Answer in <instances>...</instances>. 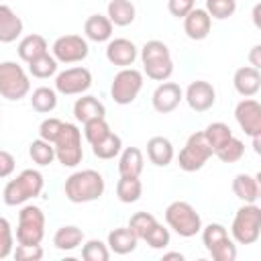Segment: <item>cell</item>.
<instances>
[{"label":"cell","mask_w":261,"mask_h":261,"mask_svg":"<svg viewBox=\"0 0 261 261\" xmlns=\"http://www.w3.org/2000/svg\"><path fill=\"white\" fill-rule=\"evenodd\" d=\"M106 181L100 171L96 169H80L73 171L63 186L65 198L73 204H86V202H96L104 196Z\"/></svg>","instance_id":"1"},{"label":"cell","mask_w":261,"mask_h":261,"mask_svg":"<svg viewBox=\"0 0 261 261\" xmlns=\"http://www.w3.org/2000/svg\"><path fill=\"white\" fill-rule=\"evenodd\" d=\"M45 188V177L39 169H22L14 179L4 186L2 200L6 206H22L29 200L41 196Z\"/></svg>","instance_id":"2"},{"label":"cell","mask_w":261,"mask_h":261,"mask_svg":"<svg viewBox=\"0 0 261 261\" xmlns=\"http://www.w3.org/2000/svg\"><path fill=\"white\" fill-rule=\"evenodd\" d=\"M141 61H143L145 75L153 82H165L173 73L171 51L159 39H151L141 47Z\"/></svg>","instance_id":"3"},{"label":"cell","mask_w":261,"mask_h":261,"mask_svg":"<svg viewBox=\"0 0 261 261\" xmlns=\"http://www.w3.org/2000/svg\"><path fill=\"white\" fill-rule=\"evenodd\" d=\"M165 222L175 234L184 239H192L202 230V216L186 200H175L165 208Z\"/></svg>","instance_id":"4"},{"label":"cell","mask_w":261,"mask_h":261,"mask_svg":"<svg viewBox=\"0 0 261 261\" xmlns=\"http://www.w3.org/2000/svg\"><path fill=\"white\" fill-rule=\"evenodd\" d=\"M230 237L237 245H253L261 237V208L255 204H243L230 224Z\"/></svg>","instance_id":"5"},{"label":"cell","mask_w":261,"mask_h":261,"mask_svg":"<svg viewBox=\"0 0 261 261\" xmlns=\"http://www.w3.org/2000/svg\"><path fill=\"white\" fill-rule=\"evenodd\" d=\"M55 147V159L63 167H75L84 159V147H82V130L73 122H63L59 137L53 143Z\"/></svg>","instance_id":"6"},{"label":"cell","mask_w":261,"mask_h":261,"mask_svg":"<svg viewBox=\"0 0 261 261\" xmlns=\"http://www.w3.org/2000/svg\"><path fill=\"white\" fill-rule=\"evenodd\" d=\"M202 243L208 255L214 261H234L237 259V243L228 234V230L220 222H210L202 226Z\"/></svg>","instance_id":"7"},{"label":"cell","mask_w":261,"mask_h":261,"mask_svg":"<svg viewBox=\"0 0 261 261\" xmlns=\"http://www.w3.org/2000/svg\"><path fill=\"white\" fill-rule=\"evenodd\" d=\"M43 239H45V212L35 204H22L18 212L16 243L41 245Z\"/></svg>","instance_id":"8"},{"label":"cell","mask_w":261,"mask_h":261,"mask_svg":"<svg viewBox=\"0 0 261 261\" xmlns=\"http://www.w3.org/2000/svg\"><path fill=\"white\" fill-rule=\"evenodd\" d=\"M31 92V80L22 65L16 61H0V96L18 102Z\"/></svg>","instance_id":"9"},{"label":"cell","mask_w":261,"mask_h":261,"mask_svg":"<svg viewBox=\"0 0 261 261\" xmlns=\"http://www.w3.org/2000/svg\"><path fill=\"white\" fill-rule=\"evenodd\" d=\"M212 155H214V151H212L210 143L206 141L204 130H196L188 137L186 145L181 147V151L177 155V165H179V169L192 173V171L202 169Z\"/></svg>","instance_id":"10"},{"label":"cell","mask_w":261,"mask_h":261,"mask_svg":"<svg viewBox=\"0 0 261 261\" xmlns=\"http://www.w3.org/2000/svg\"><path fill=\"white\" fill-rule=\"evenodd\" d=\"M143 71L135 69V67H120V71L112 77L110 84V96L116 104L126 106L133 104L139 96V92L143 90Z\"/></svg>","instance_id":"11"},{"label":"cell","mask_w":261,"mask_h":261,"mask_svg":"<svg viewBox=\"0 0 261 261\" xmlns=\"http://www.w3.org/2000/svg\"><path fill=\"white\" fill-rule=\"evenodd\" d=\"M88 53H90V45H88V39L82 35L57 37L51 47V55L57 59V63H65V65L84 61Z\"/></svg>","instance_id":"12"},{"label":"cell","mask_w":261,"mask_h":261,"mask_svg":"<svg viewBox=\"0 0 261 261\" xmlns=\"http://www.w3.org/2000/svg\"><path fill=\"white\" fill-rule=\"evenodd\" d=\"M92 86V71L88 67H67L55 73V92L63 96H82Z\"/></svg>","instance_id":"13"},{"label":"cell","mask_w":261,"mask_h":261,"mask_svg":"<svg viewBox=\"0 0 261 261\" xmlns=\"http://www.w3.org/2000/svg\"><path fill=\"white\" fill-rule=\"evenodd\" d=\"M234 118L247 137L261 135V104L255 98H243L234 106Z\"/></svg>","instance_id":"14"},{"label":"cell","mask_w":261,"mask_h":261,"mask_svg":"<svg viewBox=\"0 0 261 261\" xmlns=\"http://www.w3.org/2000/svg\"><path fill=\"white\" fill-rule=\"evenodd\" d=\"M184 100L188 102V106L194 110V112H206L214 106L216 102V90L210 82L206 80H196L192 82L186 92H184Z\"/></svg>","instance_id":"15"},{"label":"cell","mask_w":261,"mask_h":261,"mask_svg":"<svg viewBox=\"0 0 261 261\" xmlns=\"http://www.w3.org/2000/svg\"><path fill=\"white\" fill-rule=\"evenodd\" d=\"M181 100H184V90L179 88V84L167 82V80L161 82V84L155 88L153 96H151V104H153L155 112H159V114H169V112H173V110L179 106Z\"/></svg>","instance_id":"16"},{"label":"cell","mask_w":261,"mask_h":261,"mask_svg":"<svg viewBox=\"0 0 261 261\" xmlns=\"http://www.w3.org/2000/svg\"><path fill=\"white\" fill-rule=\"evenodd\" d=\"M139 57V49L130 39H110L106 45V59L116 67H130Z\"/></svg>","instance_id":"17"},{"label":"cell","mask_w":261,"mask_h":261,"mask_svg":"<svg viewBox=\"0 0 261 261\" xmlns=\"http://www.w3.org/2000/svg\"><path fill=\"white\" fill-rule=\"evenodd\" d=\"M212 29V18L204 8H192L184 16V33L192 41H204Z\"/></svg>","instance_id":"18"},{"label":"cell","mask_w":261,"mask_h":261,"mask_svg":"<svg viewBox=\"0 0 261 261\" xmlns=\"http://www.w3.org/2000/svg\"><path fill=\"white\" fill-rule=\"evenodd\" d=\"M232 86L243 98H253L261 90V71L251 65H243L232 75Z\"/></svg>","instance_id":"19"},{"label":"cell","mask_w":261,"mask_h":261,"mask_svg":"<svg viewBox=\"0 0 261 261\" xmlns=\"http://www.w3.org/2000/svg\"><path fill=\"white\" fill-rule=\"evenodd\" d=\"M232 194L245 202V204H255L259 200L261 188H259V175L251 173H237L232 177Z\"/></svg>","instance_id":"20"},{"label":"cell","mask_w":261,"mask_h":261,"mask_svg":"<svg viewBox=\"0 0 261 261\" xmlns=\"http://www.w3.org/2000/svg\"><path fill=\"white\" fill-rule=\"evenodd\" d=\"M22 18L6 4H0V43H14L22 35Z\"/></svg>","instance_id":"21"},{"label":"cell","mask_w":261,"mask_h":261,"mask_svg":"<svg viewBox=\"0 0 261 261\" xmlns=\"http://www.w3.org/2000/svg\"><path fill=\"white\" fill-rule=\"evenodd\" d=\"M147 157L153 165L157 167H167L173 157H175V151H173V145L167 137H151L147 141Z\"/></svg>","instance_id":"22"},{"label":"cell","mask_w":261,"mask_h":261,"mask_svg":"<svg viewBox=\"0 0 261 261\" xmlns=\"http://www.w3.org/2000/svg\"><path fill=\"white\" fill-rule=\"evenodd\" d=\"M112 29H114V24L104 14H90L84 22V35H86L88 41H94V43L110 41L112 39Z\"/></svg>","instance_id":"23"},{"label":"cell","mask_w":261,"mask_h":261,"mask_svg":"<svg viewBox=\"0 0 261 261\" xmlns=\"http://www.w3.org/2000/svg\"><path fill=\"white\" fill-rule=\"evenodd\" d=\"M73 116L77 122H88L92 118H106V108L96 96L82 94V98H77L73 104Z\"/></svg>","instance_id":"24"},{"label":"cell","mask_w":261,"mask_h":261,"mask_svg":"<svg viewBox=\"0 0 261 261\" xmlns=\"http://www.w3.org/2000/svg\"><path fill=\"white\" fill-rule=\"evenodd\" d=\"M137 243H139V239H137V234L128 226H118V228L110 230L108 232V241H106L108 249L112 253H116V255H128V253H133L137 249Z\"/></svg>","instance_id":"25"},{"label":"cell","mask_w":261,"mask_h":261,"mask_svg":"<svg viewBox=\"0 0 261 261\" xmlns=\"http://www.w3.org/2000/svg\"><path fill=\"white\" fill-rule=\"evenodd\" d=\"M16 51H18V57H20L24 63H31L33 59H37V57L49 53V45H47V39H45L43 35L33 33V35H27V37H22V39L18 41Z\"/></svg>","instance_id":"26"},{"label":"cell","mask_w":261,"mask_h":261,"mask_svg":"<svg viewBox=\"0 0 261 261\" xmlns=\"http://www.w3.org/2000/svg\"><path fill=\"white\" fill-rule=\"evenodd\" d=\"M145 167V157L139 147H126L118 157V173L126 177H139Z\"/></svg>","instance_id":"27"},{"label":"cell","mask_w":261,"mask_h":261,"mask_svg":"<svg viewBox=\"0 0 261 261\" xmlns=\"http://www.w3.org/2000/svg\"><path fill=\"white\" fill-rule=\"evenodd\" d=\"M106 16L114 27H128L137 18V8L130 0H110L106 6Z\"/></svg>","instance_id":"28"},{"label":"cell","mask_w":261,"mask_h":261,"mask_svg":"<svg viewBox=\"0 0 261 261\" xmlns=\"http://www.w3.org/2000/svg\"><path fill=\"white\" fill-rule=\"evenodd\" d=\"M84 243V230L75 224L59 226L53 234V245L59 251H73Z\"/></svg>","instance_id":"29"},{"label":"cell","mask_w":261,"mask_h":261,"mask_svg":"<svg viewBox=\"0 0 261 261\" xmlns=\"http://www.w3.org/2000/svg\"><path fill=\"white\" fill-rule=\"evenodd\" d=\"M31 106L39 114L53 112L57 108V92H55V88L39 86L37 90H33V94H31Z\"/></svg>","instance_id":"30"},{"label":"cell","mask_w":261,"mask_h":261,"mask_svg":"<svg viewBox=\"0 0 261 261\" xmlns=\"http://www.w3.org/2000/svg\"><path fill=\"white\" fill-rule=\"evenodd\" d=\"M120 151H122V139H120L116 133H112V130H110L104 139H100L98 143L92 145V153H94V157L104 159V161L118 157Z\"/></svg>","instance_id":"31"},{"label":"cell","mask_w":261,"mask_h":261,"mask_svg":"<svg viewBox=\"0 0 261 261\" xmlns=\"http://www.w3.org/2000/svg\"><path fill=\"white\" fill-rule=\"evenodd\" d=\"M143 196V184L139 177H126L120 175L118 184H116V198L122 204H133Z\"/></svg>","instance_id":"32"},{"label":"cell","mask_w":261,"mask_h":261,"mask_svg":"<svg viewBox=\"0 0 261 261\" xmlns=\"http://www.w3.org/2000/svg\"><path fill=\"white\" fill-rule=\"evenodd\" d=\"M29 157L33 159V163H37L39 167H45V165H51L55 161V147L53 143L45 141V139H35L31 145H29Z\"/></svg>","instance_id":"33"},{"label":"cell","mask_w":261,"mask_h":261,"mask_svg":"<svg viewBox=\"0 0 261 261\" xmlns=\"http://www.w3.org/2000/svg\"><path fill=\"white\" fill-rule=\"evenodd\" d=\"M27 65H29V73H31L33 77H37V80H49V77L55 75L57 69H59L57 59H55L53 55H49V53H45V55L33 59V61L27 63Z\"/></svg>","instance_id":"34"},{"label":"cell","mask_w":261,"mask_h":261,"mask_svg":"<svg viewBox=\"0 0 261 261\" xmlns=\"http://www.w3.org/2000/svg\"><path fill=\"white\" fill-rule=\"evenodd\" d=\"M214 155H216L222 163H237V161H241L243 155H245V143L232 135L222 147H218V149L214 151Z\"/></svg>","instance_id":"35"},{"label":"cell","mask_w":261,"mask_h":261,"mask_svg":"<svg viewBox=\"0 0 261 261\" xmlns=\"http://www.w3.org/2000/svg\"><path fill=\"white\" fill-rule=\"evenodd\" d=\"M204 137L206 141L210 143L212 151H216L218 147H222L230 137H232V130L226 122H210L206 128H204Z\"/></svg>","instance_id":"36"},{"label":"cell","mask_w":261,"mask_h":261,"mask_svg":"<svg viewBox=\"0 0 261 261\" xmlns=\"http://www.w3.org/2000/svg\"><path fill=\"white\" fill-rule=\"evenodd\" d=\"M157 222H159V220H157L151 212H135V214L130 216V220H128V228L137 234L139 241H143L145 234H147Z\"/></svg>","instance_id":"37"},{"label":"cell","mask_w":261,"mask_h":261,"mask_svg":"<svg viewBox=\"0 0 261 261\" xmlns=\"http://www.w3.org/2000/svg\"><path fill=\"white\" fill-rule=\"evenodd\" d=\"M82 259L84 261H108L110 259V249L100 239H90L82 247Z\"/></svg>","instance_id":"38"},{"label":"cell","mask_w":261,"mask_h":261,"mask_svg":"<svg viewBox=\"0 0 261 261\" xmlns=\"http://www.w3.org/2000/svg\"><path fill=\"white\" fill-rule=\"evenodd\" d=\"M204 10L210 14V18H230L237 12V0H206Z\"/></svg>","instance_id":"39"},{"label":"cell","mask_w":261,"mask_h":261,"mask_svg":"<svg viewBox=\"0 0 261 261\" xmlns=\"http://www.w3.org/2000/svg\"><path fill=\"white\" fill-rule=\"evenodd\" d=\"M108 133H110V124L106 122V118H92V120L84 122V137H86V141L90 145L98 143Z\"/></svg>","instance_id":"40"},{"label":"cell","mask_w":261,"mask_h":261,"mask_svg":"<svg viewBox=\"0 0 261 261\" xmlns=\"http://www.w3.org/2000/svg\"><path fill=\"white\" fill-rule=\"evenodd\" d=\"M151 249H165L167 245H169V241H171V234H169V228H165L161 222H157L147 234H145V239H143Z\"/></svg>","instance_id":"41"},{"label":"cell","mask_w":261,"mask_h":261,"mask_svg":"<svg viewBox=\"0 0 261 261\" xmlns=\"http://www.w3.org/2000/svg\"><path fill=\"white\" fill-rule=\"evenodd\" d=\"M12 249H14L12 226H10L8 218L0 216V259H6L8 255H12Z\"/></svg>","instance_id":"42"},{"label":"cell","mask_w":261,"mask_h":261,"mask_svg":"<svg viewBox=\"0 0 261 261\" xmlns=\"http://www.w3.org/2000/svg\"><path fill=\"white\" fill-rule=\"evenodd\" d=\"M61 126H63V120H59L55 116H49V118H45L39 124V137L45 139V141H49V143H55V139L61 133Z\"/></svg>","instance_id":"43"},{"label":"cell","mask_w":261,"mask_h":261,"mask_svg":"<svg viewBox=\"0 0 261 261\" xmlns=\"http://www.w3.org/2000/svg\"><path fill=\"white\" fill-rule=\"evenodd\" d=\"M12 255L18 261H39L45 253L41 245H16V249H12Z\"/></svg>","instance_id":"44"},{"label":"cell","mask_w":261,"mask_h":261,"mask_svg":"<svg viewBox=\"0 0 261 261\" xmlns=\"http://www.w3.org/2000/svg\"><path fill=\"white\" fill-rule=\"evenodd\" d=\"M194 8V0H167V10L175 18H184Z\"/></svg>","instance_id":"45"},{"label":"cell","mask_w":261,"mask_h":261,"mask_svg":"<svg viewBox=\"0 0 261 261\" xmlns=\"http://www.w3.org/2000/svg\"><path fill=\"white\" fill-rule=\"evenodd\" d=\"M14 167H16L14 155H12V153H8V151H4V149H0V179H2V177L12 175Z\"/></svg>","instance_id":"46"},{"label":"cell","mask_w":261,"mask_h":261,"mask_svg":"<svg viewBox=\"0 0 261 261\" xmlns=\"http://www.w3.org/2000/svg\"><path fill=\"white\" fill-rule=\"evenodd\" d=\"M249 63L251 67H261V45H253L251 53H249Z\"/></svg>","instance_id":"47"},{"label":"cell","mask_w":261,"mask_h":261,"mask_svg":"<svg viewBox=\"0 0 261 261\" xmlns=\"http://www.w3.org/2000/svg\"><path fill=\"white\" fill-rule=\"evenodd\" d=\"M251 141H253V151L259 155V153H261V135H255V137H251Z\"/></svg>","instance_id":"48"},{"label":"cell","mask_w":261,"mask_h":261,"mask_svg":"<svg viewBox=\"0 0 261 261\" xmlns=\"http://www.w3.org/2000/svg\"><path fill=\"white\" fill-rule=\"evenodd\" d=\"M259 10H261V6H259V4H255V8H253V22H255V27H257V29L261 27V22H259Z\"/></svg>","instance_id":"49"},{"label":"cell","mask_w":261,"mask_h":261,"mask_svg":"<svg viewBox=\"0 0 261 261\" xmlns=\"http://www.w3.org/2000/svg\"><path fill=\"white\" fill-rule=\"evenodd\" d=\"M163 259H184V255L181 253H177V251H171V253H163Z\"/></svg>","instance_id":"50"}]
</instances>
